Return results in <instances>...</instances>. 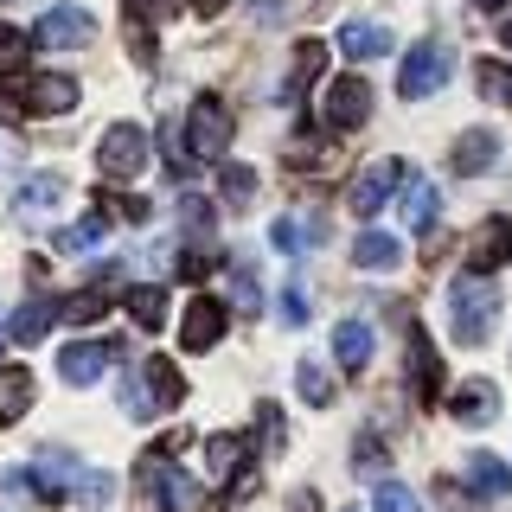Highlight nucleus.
I'll return each mask as SVG.
<instances>
[{
    "mask_svg": "<svg viewBox=\"0 0 512 512\" xmlns=\"http://www.w3.org/2000/svg\"><path fill=\"white\" fill-rule=\"evenodd\" d=\"M186 436H173L167 448H180ZM167 448H148V455H141V493H148V500L160 506V512H205V493H199V480H192L186 468H173L167 461Z\"/></svg>",
    "mask_w": 512,
    "mask_h": 512,
    "instance_id": "obj_1",
    "label": "nucleus"
},
{
    "mask_svg": "<svg viewBox=\"0 0 512 512\" xmlns=\"http://www.w3.org/2000/svg\"><path fill=\"white\" fill-rule=\"evenodd\" d=\"M493 308H500V295H493V282L480 269L455 276V288H448V327H455L461 346H480L493 333Z\"/></svg>",
    "mask_w": 512,
    "mask_h": 512,
    "instance_id": "obj_2",
    "label": "nucleus"
},
{
    "mask_svg": "<svg viewBox=\"0 0 512 512\" xmlns=\"http://www.w3.org/2000/svg\"><path fill=\"white\" fill-rule=\"evenodd\" d=\"M96 167H103L109 180H135V173L148 167V135H141L135 122L103 128V141H96Z\"/></svg>",
    "mask_w": 512,
    "mask_h": 512,
    "instance_id": "obj_3",
    "label": "nucleus"
},
{
    "mask_svg": "<svg viewBox=\"0 0 512 512\" xmlns=\"http://www.w3.org/2000/svg\"><path fill=\"white\" fill-rule=\"evenodd\" d=\"M7 109H26V116H71L77 109V77H26L13 96H0Z\"/></svg>",
    "mask_w": 512,
    "mask_h": 512,
    "instance_id": "obj_4",
    "label": "nucleus"
},
{
    "mask_svg": "<svg viewBox=\"0 0 512 512\" xmlns=\"http://www.w3.org/2000/svg\"><path fill=\"white\" fill-rule=\"evenodd\" d=\"M186 148L199 160H224V148H231V109L218 103V96H199L186 116Z\"/></svg>",
    "mask_w": 512,
    "mask_h": 512,
    "instance_id": "obj_5",
    "label": "nucleus"
},
{
    "mask_svg": "<svg viewBox=\"0 0 512 512\" xmlns=\"http://www.w3.org/2000/svg\"><path fill=\"white\" fill-rule=\"evenodd\" d=\"M442 84H448V45H436V39L416 45V52L404 58V71H397V90L416 103V96H436Z\"/></svg>",
    "mask_w": 512,
    "mask_h": 512,
    "instance_id": "obj_6",
    "label": "nucleus"
},
{
    "mask_svg": "<svg viewBox=\"0 0 512 512\" xmlns=\"http://www.w3.org/2000/svg\"><path fill=\"white\" fill-rule=\"evenodd\" d=\"M397 180H404V160H391V154H384V160H372V167H365L359 180H352L346 205H352L359 218H372V212H384V199L397 192Z\"/></svg>",
    "mask_w": 512,
    "mask_h": 512,
    "instance_id": "obj_7",
    "label": "nucleus"
},
{
    "mask_svg": "<svg viewBox=\"0 0 512 512\" xmlns=\"http://www.w3.org/2000/svg\"><path fill=\"white\" fill-rule=\"evenodd\" d=\"M224 327H231V308H224V301H212V295H192V308H186V320H180V346H186V352H212V346L224 340Z\"/></svg>",
    "mask_w": 512,
    "mask_h": 512,
    "instance_id": "obj_8",
    "label": "nucleus"
},
{
    "mask_svg": "<svg viewBox=\"0 0 512 512\" xmlns=\"http://www.w3.org/2000/svg\"><path fill=\"white\" fill-rule=\"evenodd\" d=\"M116 359H122V346H109V340H71L58 352V378L64 384H96Z\"/></svg>",
    "mask_w": 512,
    "mask_h": 512,
    "instance_id": "obj_9",
    "label": "nucleus"
},
{
    "mask_svg": "<svg viewBox=\"0 0 512 512\" xmlns=\"http://www.w3.org/2000/svg\"><path fill=\"white\" fill-rule=\"evenodd\" d=\"M320 116H327V128H359L365 116H372V84L365 77H340V84L327 90V103H320Z\"/></svg>",
    "mask_w": 512,
    "mask_h": 512,
    "instance_id": "obj_10",
    "label": "nucleus"
},
{
    "mask_svg": "<svg viewBox=\"0 0 512 512\" xmlns=\"http://www.w3.org/2000/svg\"><path fill=\"white\" fill-rule=\"evenodd\" d=\"M244 461H250L244 436H212V442H205V474H212L218 487H231V500H237V493H250Z\"/></svg>",
    "mask_w": 512,
    "mask_h": 512,
    "instance_id": "obj_11",
    "label": "nucleus"
},
{
    "mask_svg": "<svg viewBox=\"0 0 512 512\" xmlns=\"http://www.w3.org/2000/svg\"><path fill=\"white\" fill-rule=\"evenodd\" d=\"M90 32H96V20L84 7H52L39 20V32H32V39L39 45H52V52H77V45H90Z\"/></svg>",
    "mask_w": 512,
    "mask_h": 512,
    "instance_id": "obj_12",
    "label": "nucleus"
},
{
    "mask_svg": "<svg viewBox=\"0 0 512 512\" xmlns=\"http://www.w3.org/2000/svg\"><path fill=\"white\" fill-rule=\"evenodd\" d=\"M500 263H512V218H487V224L474 231V244H468V269L493 276Z\"/></svg>",
    "mask_w": 512,
    "mask_h": 512,
    "instance_id": "obj_13",
    "label": "nucleus"
},
{
    "mask_svg": "<svg viewBox=\"0 0 512 512\" xmlns=\"http://www.w3.org/2000/svg\"><path fill=\"white\" fill-rule=\"evenodd\" d=\"M410 391L423 397V404H436V391H442V359H436V346H429L423 327H410Z\"/></svg>",
    "mask_w": 512,
    "mask_h": 512,
    "instance_id": "obj_14",
    "label": "nucleus"
},
{
    "mask_svg": "<svg viewBox=\"0 0 512 512\" xmlns=\"http://www.w3.org/2000/svg\"><path fill=\"white\" fill-rule=\"evenodd\" d=\"M26 487H39L45 500H64V493L77 487V461L64 455V448H45L39 461H32V474H26Z\"/></svg>",
    "mask_w": 512,
    "mask_h": 512,
    "instance_id": "obj_15",
    "label": "nucleus"
},
{
    "mask_svg": "<svg viewBox=\"0 0 512 512\" xmlns=\"http://www.w3.org/2000/svg\"><path fill=\"white\" fill-rule=\"evenodd\" d=\"M468 487L480 493V500H506V493H512V468H506L500 455L480 448V455H468Z\"/></svg>",
    "mask_w": 512,
    "mask_h": 512,
    "instance_id": "obj_16",
    "label": "nucleus"
},
{
    "mask_svg": "<svg viewBox=\"0 0 512 512\" xmlns=\"http://www.w3.org/2000/svg\"><path fill=\"white\" fill-rule=\"evenodd\" d=\"M333 359H340L346 372H365V365H372V327H365V320H340V327H333Z\"/></svg>",
    "mask_w": 512,
    "mask_h": 512,
    "instance_id": "obj_17",
    "label": "nucleus"
},
{
    "mask_svg": "<svg viewBox=\"0 0 512 512\" xmlns=\"http://www.w3.org/2000/svg\"><path fill=\"white\" fill-rule=\"evenodd\" d=\"M455 416H461V423H474V429H487L493 416H500V391H493L487 378L461 384V391H455Z\"/></svg>",
    "mask_w": 512,
    "mask_h": 512,
    "instance_id": "obj_18",
    "label": "nucleus"
},
{
    "mask_svg": "<svg viewBox=\"0 0 512 512\" xmlns=\"http://www.w3.org/2000/svg\"><path fill=\"white\" fill-rule=\"evenodd\" d=\"M397 212H404V224H410V231H429V224H436V212H442L436 186H429L423 173H410V180H404V205H397Z\"/></svg>",
    "mask_w": 512,
    "mask_h": 512,
    "instance_id": "obj_19",
    "label": "nucleus"
},
{
    "mask_svg": "<svg viewBox=\"0 0 512 512\" xmlns=\"http://www.w3.org/2000/svg\"><path fill=\"white\" fill-rule=\"evenodd\" d=\"M340 52H346L352 64H365V58H384V52H391V32H384L378 20H352V26L340 32Z\"/></svg>",
    "mask_w": 512,
    "mask_h": 512,
    "instance_id": "obj_20",
    "label": "nucleus"
},
{
    "mask_svg": "<svg viewBox=\"0 0 512 512\" xmlns=\"http://www.w3.org/2000/svg\"><path fill=\"white\" fill-rule=\"evenodd\" d=\"M32 410V372L26 365H0V423H20Z\"/></svg>",
    "mask_w": 512,
    "mask_h": 512,
    "instance_id": "obj_21",
    "label": "nucleus"
},
{
    "mask_svg": "<svg viewBox=\"0 0 512 512\" xmlns=\"http://www.w3.org/2000/svg\"><path fill=\"white\" fill-rule=\"evenodd\" d=\"M141 384H148V397H154V410H173V404H180V397H186V378H180V372H173V365H167V359H160V352H154V359H148V365H141Z\"/></svg>",
    "mask_w": 512,
    "mask_h": 512,
    "instance_id": "obj_22",
    "label": "nucleus"
},
{
    "mask_svg": "<svg viewBox=\"0 0 512 512\" xmlns=\"http://www.w3.org/2000/svg\"><path fill=\"white\" fill-rule=\"evenodd\" d=\"M352 263L359 269H397L404 263V244H397L391 231H365L359 244H352Z\"/></svg>",
    "mask_w": 512,
    "mask_h": 512,
    "instance_id": "obj_23",
    "label": "nucleus"
},
{
    "mask_svg": "<svg viewBox=\"0 0 512 512\" xmlns=\"http://www.w3.org/2000/svg\"><path fill=\"white\" fill-rule=\"evenodd\" d=\"M58 199H64V180H58V173H32V180L20 186V199H13V205H20V218H45Z\"/></svg>",
    "mask_w": 512,
    "mask_h": 512,
    "instance_id": "obj_24",
    "label": "nucleus"
},
{
    "mask_svg": "<svg viewBox=\"0 0 512 512\" xmlns=\"http://www.w3.org/2000/svg\"><path fill=\"white\" fill-rule=\"evenodd\" d=\"M103 237H109V218H103V205H96L90 218H77V224H64V231H58V250L77 256V250H96Z\"/></svg>",
    "mask_w": 512,
    "mask_h": 512,
    "instance_id": "obj_25",
    "label": "nucleus"
},
{
    "mask_svg": "<svg viewBox=\"0 0 512 512\" xmlns=\"http://www.w3.org/2000/svg\"><path fill=\"white\" fill-rule=\"evenodd\" d=\"M493 154H500V141H493L487 128H474V135H461V141H455V173H487V167H493Z\"/></svg>",
    "mask_w": 512,
    "mask_h": 512,
    "instance_id": "obj_26",
    "label": "nucleus"
},
{
    "mask_svg": "<svg viewBox=\"0 0 512 512\" xmlns=\"http://www.w3.org/2000/svg\"><path fill=\"white\" fill-rule=\"evenodd\" d=\"M180 0H128V32H135V58H148V20L160 26Z\"/></svg>",
    "mask_w": 512,
    "mask_h": 512,
    "instance_id": "obj_27",
    "label": "nucleus"
},
{
    "mask_svg": "<svg viewBox=\"0 0 512 512\" xmlns=\"http://www.w3.org/2000/svg\"><path fill=\"white\" fill-rule=\"evenodd\" d=\"M128 314H135V327L160 333L167 327V288H128Z\"/></svg>",
    "mask_w": 512,
    "mask_h": 512,
    "instance_id": "obj_28",
    "label": "nucleus"
},
{
    "mask_svg": "<svg viewBox=\"0 0 512 512\" xmlns=\"http://www.w3.org/2000/svg\"><path fill=\"white\" fill-rule=\"evenodd\" d=\"M45 327H52V308H45V301H26V308L20 314H13V340H20V346H39L45 340Z\"/></svg>",
    "mask_w": 512,
    "mask_h": 512,
    "instance_id": "obj_29",
    "label": "nucleus"
},
{
    "mask_svg": "<svg viewBox=\"0 0 512 512\" xmlns=\"http://www.w3.org/2000/svg\"><path fill=\"white\" fill-rule=\"evenodd\" d=\"M71 500H77V506H109V500H116V480H109L103 468H77Z\"/></svg>",
    "mask_w": 512,
    "mask_h": 512,
    "instance_id": "obj_30",
    "label": "nucleus"
},
{
    "mask_svg": "<svg viewBox=\"0 0 512 512\" xmlns=\"http://www.w3.org/2000/svg\"><path fill=\"white\" fill-rule=\"evenodd\" d=\"M474 84H480V96H487V103H506L512 109V71H506V64H474Z\"/></svg>",
    "mask_w": 512,
    "mask_h": 512,
    "instance_id": "obj_31",
    "label": "nucleus"
},
{
    "mask_svg": "<svg viewBox=\"0 0 512 512\" xmlns=\"http://www.w3.org/2000/svg\"><path fill=\"white\" fill-rule=\"evenodd\" d=\"M295 391H301V397H308V404H314V410H320V404H333V378H327V372H320V365H314V359H301V365H295Z\"/></svg>",
    "mask_w": 512,
    "mask_h": 512,
    "instance_id": "obj_32",
    "label": "nucleus"
},
{
    "mask_svg": "<svg viewBox=\"0 0 512 512\" xmlns=\"http://www.w3.org/2000/svg\"><path fill=\"white\" fill-rule=\"evenodd\" d=\"M320 64H327V45H320V39L295 45V77H288V96H295L301 84H314V77H320Z\"/></svg>",
    "mask_w": 512,
    "mask_h": 512,
    "instance_id": "obj_33",
    "label": "nucleus"
},
{
    "mask_svg": "<svg viewBox=\"0 0 512 512\" xmlns=\"http://www.w3.org/2000/svg\"><path fill=\"white\" fill-rule=\"evenodd\" d=\"M269 237H276V250H288V256H295L301 244H320V224H301V218H276V231H269Z\"/></svg>",
    "mask_w": 512,
    "mask_h": 512,
    "instance_id": "obj_34",
    "label": "nucleus"
},
{
    "mask_svg": "<svg viewBox=\"0 0 512 512\" xmlns=\"http://www.w3.org/2000/svg\"><path fill=\"white\" fill-rule=\"evenodd\" d=\"M103 308H109V301H103V288H84V295H71V301H64V320H77V327H90V320H103Z\"/></svg>",
    "mask_w": 512,
    "mask_h": 512,
    "instance_id": "obj_35",
    "label": "nucleus"
},
{
    "mask_svg": "<svg viewBox=\"0 0 512 512\" xmlns=\"http://www.w3.org/2000/svg\"><path fill=\"white\" fill-rule=\"evenodd\" d=\"M372 512H423V506H416V493H410V487H397V480H384V487L372 493Z\"/></svg>",
    "mask_w": 512,
    "mask_h": 512,
    "instance_id": "obj_36",
    "label": "nucleus"
},
{
    "mask_svg": "<svg viewBox=\"0 0 512 512\" xmlns=\"http://www.w3.org/2000/svg\"><path fill=\"white\" fill-rule=\"evenodd\" d=\"M180 218H186V237H192V244H205V237H212V205H205V199H180Z\"/></svg>",
    "mask_w": 512,
    "mask_h": 512,
    "instance_id": "obj_37",
    "label": "nucleus"
},
{
    "mask_svg": "<svg viewBox=\"0 0 512 512\" xmlns=\"http://www.w3.org/2000/svg\"><path fill=\"white\" fill-rule=\"evenodd\" d=\"M20 64H26V32L0 20V71H20Z\"/></svg>",
    "mask_w": 512,
    "mask_h": 512,
    "instance_id": "obj_38",
    "label": "nucleus"
},
{
    "mask_svg": "<svg viewBox=\"0 0 512 512\" xmlns=\"http://www.w3.org/2000/svg\"><path fill=\"white\" fill-rule=\"evenodd\" d=\"M231 288H237V308H263V288H256V276H250V263H231Z\"/></svg>",
    "mask_w": 512,
    "mask_h": 512,
    "instance_id": "obj_39",
    "label": "nucleus"
},
{
    "mask_svg": "<svg viewBox=\"0 0 512 512\" xmlns=\"http://www.w3.org/2000/svg\"><path fill=\"white\" fill-rule=\"evenodd\" d=\"M250 192H256V173H250V167H224V199H231V205H244Z\"/></svg>",
    "mask_w": 512,
    "mask_h": 512,
    "instance_id": "obj_40",
    "label": "nucleus"
},
{
    "mask_svg": "<svg viewBox=\"0 0 512 512\" xmlns=\"http://www.w3.org/2000/svg\"><path fill=\"white\" fill-rule=\"evenodd\" d=\"M282 327H308V295L301 288H282Z\"/></svg>",
    "mask_w": 512,
    "mask_h": 512,
    "instance_id": "obj_41",
    "label": "nucleus"
},
{
    "mask_svg": "<svg viewBox=\"0 0 512 512\" xmlns=\"http://www.w3.org/2000/svg\"><path fill=\"white\" fill-rule=\"evenodd\" d=\"M352 455H359V461H352L359 474H384V442H372V436H365L359 448H352Z\"/></svg>",
    "mask_w": 512,
    "mask_h": 512,
    "instance_id": "obj_42",
    "label": "nucleus"
},
{
    "mask_svg": "<svg viewBox=\"0 0 512 512\" xmlns=\"http://www.w3.org/2000/svg\"><path fill=\"white\" fill-rule=\"evenodd\" d=\"M180 276H186V282L212 276V256H205V250H186V256H180Z\"/></svg>",
    "mask_w": 512,
    "mask_h": 512,
    "instance_id": "obj_43",
    "label": "nucleus"
},
{
    "mask_svg": "<svg viewBox=\"0 0 512 512\" xmlns=\"http://www.w3.org/2000/svg\"><path fill=\"white\" fill-rule=\"evenodd\" d=\"M186 7H192V13H199V20H218V13H224V7H231V0H186Z\"/></svg>",
    "mask_w": 512,
    "mask_h": 512,
    "instance_id": "obj_44",
    "label": "nucleus"
},
{
    "mask_svg": "<svg viewBox=\"0 0 512 512\" xmlns=\"http://www.w3.org/2000/svg\"><path fill=\"white\" fill-rule=\"evenodd\" d=\"M295 512H320V500L314 493H295Z\"/></svg>",
    "mask_w": 512,
    "mask_h": 512,
    "instance_id": "obj_45",
    "label": "nucleus"
},
{
    "mask_svg": "<svg viewBox=\"0 0 512 512\" xmlns=\"http://www.w3.org/2000/svg\"><path fill=\"white\" fill-rule=\"evenodd\" d=\"M474 7H480V13H500V7H512V0H474Z\"/></svg>",
    "mask_w": 512,
    "mask_h": 512,
    "instance_id": "obj_46",
    "label": "nucleus"
},
{
    "mask_svg": "<svg viewBox=\"0 0 512 512\" xmlns=\"http://www.w3.org/2000/svg\"><path fill=\"white\" fill-rule=\"evenodd\" d=\"M13 154H20V148H13V141H7V135H0V167H7V160H13Z\"/></svg>",
    "mask_w": 512,
    "mask_h": 512,
    "instance_id": "obj_47",
    "label": "nucleus"
},
{
    "mask_svg": "<svg viewBox=\"0 0 512 512\" xmlns=\"http://www.w3.org/2000/svg\"><path fill=\"white\" fill-rule=\"evenodd\" d=\"M500 39H506V52H512V13H506V26H500Z\"/></svg>",
    "mask_w": 512,
    "mask_h": 512,
    "instance_id": "obj_48",
    "label": "nucleus"
},
{
    "mask_svg": "<svg viewBox=\"0 0 512 512\" xmlns=\"http://www.w3.org/2000/svg\"><path fill=\"white\" fill-rule=\"evenodd\" d=\"M352 512H359V506H352Z\"/></svg>",
    "mask_w": 512,
    "mask_h": 512,
    "instance_id": "obj_49",
    "label": "nucleus"
}]
</instances>
